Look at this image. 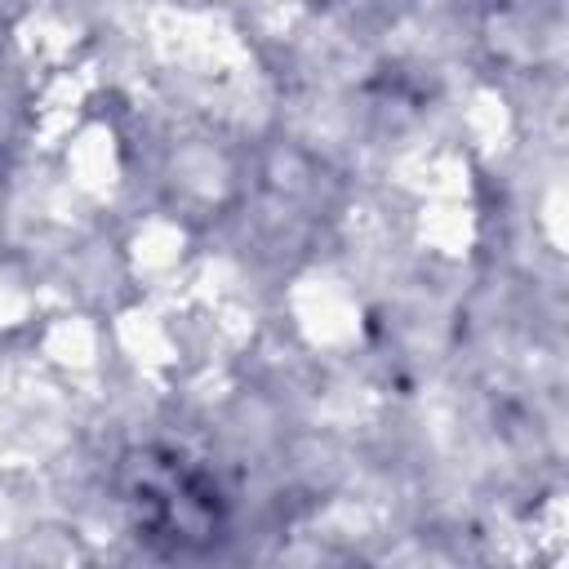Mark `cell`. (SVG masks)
I'll list each match as a JSON object with an SVG mask.
<instances>
[{"label": "cell", "instance_id": "cell-1", "mask_svg": "<svg viewBox=\"0 0 569 569\" xmlns=\"http://www.w3.org/2000/svg\"><path fill=\"white\" fill-rule=\"evenodd\" d=\"M129 507L138 538L160 542L169 551H196L218 542L222 529V493L213 476L187 467L178 453L164 462H142L138 480L129 485Z\"/></svg>", "mask_w": 569, "mask_h": 569}]
</instances>
